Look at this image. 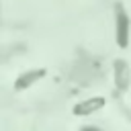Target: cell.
Instances as JSON below:
<instances>
[{"label": "cell", "mask_w": 131, "mask_h": 131, "mask_svg": "<svg viewBox=\"0 0 131 131\" xmlns=\"http://www.w3.org/2000/svg\"><path fill=\"white\" fill-rule=\"evenodd\" d=\"M127 33H129V20L123 12H119V18H117V39L121 45H127Z\"/></svg>", "instance_id": "cell-1"}, {"label": "cell", "mask_w": 131, "mask_h": 131, "mask_svg": "<svg viewBox=\"0 0 131 131\" xmlns=\"http://www.w3.org/2000/svg\"><path fill=\"white\" fill-rule=\"evenodd\" d=\"M100 106H102V98H90V100L78 104L74 111H76L78 115H86V113H92V111H96V108H100Z\"/></svg>", "instance_id": "cell-2"}, {"label": "cell", "mask_w": 131, "mask_h": 131, "mask_svg": "<svg viewBox=\"0 0 131 131\" xmlns=\"http://www.w3.org/2000/svg\"><path fill=\"white\" fill-rule=\"evenodd\" d=\"M115 72H117V82H119V88H125V86H127V66H125L123 61H117Z\"/></svg>", "instance_id": "cell-3"}, {"label": "cell", "mask_w": 131, "mask_h": 131, "mask_svg": "<svg viewBox=\"0 0 131 131\" xmlns=\"http://www.w3.org/2000/svg\"><path fill=\"white\" fill-rule=\"evenodd\" d=\"M43 72H35V74H29V76H25V78H20V82H18V86L23 88V86H27V84H31L29 80H35V78H39Z\"/></svg>", "instance_id": "cell-4"}, {"label": "cell", "mask_w": 131, "mask_h": 131, "mask_svg": "<svg viewBox=\"0 0 131 131\" xmlns=\"http://www.w3.org/2000/svg\"><path fill=\"white\" fill-rule=\"evenodd\" d=\"M84 131H100V129H92V127H88V129H84Z\"/></svg>", "instance_id": "cell-5"}]
</instances>
